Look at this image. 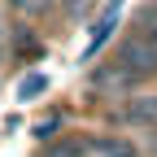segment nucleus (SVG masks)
<instances>
[{
  "label": "nucleus",
  "mask_w": 157,
  "mask_h": 157,
  "mask_svg": "<svg viewBox=\"0 0 157 157\" xmlns=\"http://www.w3.org/2000/svg\"><path fill=\"white\" fill-rule=\"evenodd\" d=\"M44 87H48V78H44V74H26L22 83H17V96H22V101H35Z\"/></svg>",
  "instance_id": "obj_5"
},
{
  "label": "nucleus",
  "mask_w": 157,
  "mask_h": 157,
  "mask_svg": "<svg viewBox=\"0 0 157 157\" xmlns=\"http://www.w3.org/2000/svg\"><path fill=\"white\" fill-rule=\"evenodd\" d=\"M113 118L118 122H131V127H140V131H157V96H122V101L113 105Z\"/></svg>",
  "instance_id": "obj_3"
},
{
  "label": "nucleus",
  "mask_w": 157,
  "mask_h": 157,
  "mask_svg": "<svg viewBox=\"0 0 157 157\" xmlns=\"http://www.w3.org/2000/svg\"><path fill=\"white\" fill-rule=\"evenodd\" d=\"M92 92H101L105 101H122V96H131L135 87H140V78L127 74L122 66H113V61H101V70H92Z\"/></svg>",
  "instance_id": "obj_2"
},
{
  "label": "nucleus",
  "mask_w": 157,
  "mask_h": 157,
  "mask_svg": "<svg viewBox=\"0 0 157 157\" xmlns=\"http://www.w3.org/2000/svg\"><path fill=\"white\" fill-rule=\"evenodd\" d=\"M140 35H148V44H153V48H157V26H144V31H140Z\"/></svg>",
  "instance_id": "obj_6"
},
{
  "label": "nucleus",
  "mask_w": 157,
  "mask_h": 157,
  "mask_svg": "<svg viewBox=\"0 0 157 157\" xmlns=\"http://www.w3.org/2000/svg\"><path fill=\"white\" fill-rule=\"evenodd\" d=\"M109 61H113V66H122L127 74H135L140 83L157 78V48L148 44V35H140V31H131L127 39H118V48H113Z\"/></svg>",
  "instance_id": "obj_1"
},
{
  "label": "nucleus",
  "mask_w": 157,
  "mask_h": 157,
  "mask_svg": "<svg viewBox=\"0 0 157 157\" xmlns=\"http://www.w3.org/2000/svg\"><path fill=\"white\" fill-rule=\"evenodd\" d=\"M9 57V44H5V26H0V61Z\"/></svg>",
  "instance_id": "obj_7"
},
{
  "label": "nucleus",
  "mask_w": 157,
  "mask_h": 157,
  "mask_svg": "<svg viewBox=\"0 0 157 157\" xmlns=\"http://www.w3.org/2000/svg\"><path fill=\"white\" fill-rule=\"evenodd\" d=\"M9 5L22 13V17H44V13L57 5V0H9Z\"/></svg>",
  "instance_id": "obj_4"
}]
</instances>
